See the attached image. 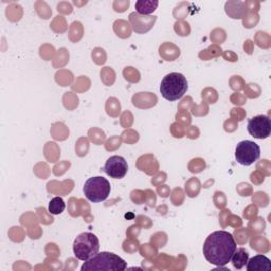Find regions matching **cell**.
<instances>
[{
  "mask_svg": "<svg viewBox=\"0 0 271 271\" xmlns=\"http://www.w3.org/2000/svg\"><path fill=\"white\" fill-rule=\"evenodd\" d=\"M236 249L237 245L233 235L221 230L213 232L207 237L202 252L210 264L222 267L230 263Z\"/></svg>",
  "mask_w": 271,
  "mask_h": 271,
  "instance_id": "6da1fadb",
  "label": "cell"
},
{
  "mask_svg": "<svg viewBox=\"0 0 271 271\" xmlns=\"http://www.w3.org/2000/svg\"><path fill=\"white\" fill-rule=\"evenodd\" d=\"M260 157V148L254 141H240L235 149L236 161L241 166L249 167Z\"/></svg>",
  "mask_w": 271,
  "mask_h": 271,
  "instance_id": "8992f818",
  "label": "cell"
},
{
  "mask_svg": "<svg viewBox=\"0 0 271 271\" xmlns=\"http://www.w3.org/2000/svg\"><path fill=\"white\" fill-rule=\"evenodd\" d=\"M247 270L248 271H270L271 270V262L268 257L265 255H256L254 257L248 260L247 263Z\"/></svg>",
  "mask_w": 271,
  "mask_h": 271,
  "instance_id": "30bf717a",
  "label": "cell"
},
{
  "mask_svg": "<svg viewBox=\"0 0 271 271\" xmlns=\"http://www.w3.org/2000/svg\"><path fill=\"white\" fill-rule=\"evenodd\" d=\"M190 27L188 23H176L175 24V31L181 35V36H187L190 33Z\"/></svg>",
  "mask_w": 271,
  "mask_h": 271,
  "instance_id": "2e32d148",
  "label": "cell"
},
{
  "mask_svg": "<svg viewBox=\"0 0 271 271\" xmlns=\"http://www.w3.org/2000/svg\"><path fill=\"white\" fill-rule=\"evenodd\" d=\"M247 8H245V4L241 2H228L226 4V12L232 18H243L246 14Z\"/></svg>",
  "mask_w": 271,
  "mask_h": 271,
  "instance_id": "8fae6325",
  "label": "cell"
},
{
  "mask_svg": "<svg viewBox=\"0 0 271 271\" xmlns=\"http://www.w3.org/2000/svg\"><path fill=\"white\" fill-rule=\"evenodd\" d=\"M250 21H247V19H245V21H244V26L245 27H247V28H252L256 23H254L253 22V19H254V21H258V16L255 14H250Z\"/></svg>",
  "mask_w": 271,
  "mask_h": 271,
  "instance_id": "d6986e66",
  "label": "cell"
},
{
  "mask_svg": "<svg viewBox=\"0 0 271 271\" xmlns=\"http://www.w3.org/2000/svg\"><path fill=\"white\" fill-rule=\"evenodd\" d=\"M104 171L108 176L114 179H122L128 172V164L122 156H111L106 161Z\"/></svg>",
  "mask_w": 271,
  "mask_h": 271,
  "instance_id": "ba28073f",
  "label": "cell"
},
{
  "mask_svg": "<svg viewBox=\"0 0 271 271\" xmlns=\"http://www.w3.org/2000/svg\"><path fill=\"white\" fill-rule=\"evenodd\" d=\"M191 164H194V166H196V170L194 173H198L200 172L202 169H205V160H201V159H194L192 160Z\"/></svg>",
  "mask_w": 271,
  "mask_h": 271,
  "instance_id": "ac0fdd59",
  "label": "cell"
},
{
  "mask_svg": "<svg viewBox=\"0 0 271 271\" xmlns=\"http://www.w3.org/2000/svg\"><path fill=\"white\" fill-rule=\"evenodd\" d=\"M66 205L62 197H54L49 202V213L53 215H59L65 211Z\"/></svg>",
  "mask_w": 271,
  "mask_h": 271,
  "instance_id": "9a60e30c",
  "label": "cell"
},
{
  "mask_svg": "<svg viewBox=\"0 0 271 271\" xmlns=\"http://www.w3.org/2000/svg\"><path fill=\"white\" fill-rule=\"evenodd\" d=\"M176 119H177V121L179 120L180 122H183L185 124H190L191 123V117H190V115L188 113H186V112L177 113Z\"/></svg>",
  "mask_w": 271,
  "mask_h": 271,
  "instance_id": "e0dca14e",
  "label": "cell"
},
{
  "mask_svg": "<svg viewBox=\"0 0 271 271\" xmlns=\"http://www.w3.org/2000/svg\"><path fill=\"white\" fill-rule=\"evenodd\" d=\"M248 131L256 139H266L271 133V122L268 115H256L248 123Z\"/></svg>",
  "mask_w": 271,
  "mask_h": 271,
  "instance_id": "52a82bcc",
  "label": "cell"
},
{
  "mask_svg": "<svg viewBox=\"0 0 271 271\" xmlns=\"http://www.w3.org/2000/svg\"><path fill=\"white\" fill-rule=\"evenodd\" d=\"M113 29L117 35L122 38L129 37L131 34V29L129 24L125 21H121V19L113 24Z\"/></svg>",
  "mask_w": 271,
  "mask_h": 271,
  "instance_id": "5bb4252c",
  "label": "cell"
},
{
  "mask_svg": "<svg viewBox=\"0 0 271 271\" xmlns=\"http://www.w3.org/2000/svg\"><path fill=\"white\" fill-rule=\"evenodd\" d=\"M231 260H232V264H233L234 268L241 269V268H244L248 263L249 253L244 248L236 249V251L234 252L233 256H232Z\"/></svg>",
  "mask_w": 271,
  "mask_h": 271,
  "instance_id": "7c38bea8",
  "label": "cell"
},
{
  "mask_svg": "<svg viewBox=\"0 0 271 271\" xmlns=\"http://www.w3.org/2000/svg\"><path fill=\"white\" fill-rule=\"evenodd\" d=\"M157 192H158V194L162 197H168L169 194H170V189L168 188V186H161V187H158L157 189Z\"/></svg>",
  "mask_w": 271,
  "mask_h": 271,
  "instance_id": "ffe728a7",
  "label": "cell"
},
{
  "mask_svg": "<svg viewBox=\"0 0 271 271\" xmlns=\"http://www.w3.org/2000/svg\"><path fill=\"white\" fill-rule=\"evenodd\" d=\"M158 5H159L158 2H152V0H139V2L136 3L134 7H136V10H137L138 14L149 15L157 9Z\"/></svg>",
  "mask_w": 271,
  "mask_h": 271,
  "instance_id": "4fadbf2b",
  "label": "cell"
},
{
  "mask_svg": "<svg viewBox=\"0 0 271 271\" xmlns=\"http://www.w3.org/2000/svg\"><path fill=\"white\" fill-rule=\"evenodd\" d=\"M83 190L86 198L91 202H102L110 195L111 186L110 182L106 178L95 176L85 182Z\"/></svg>",
  "mask_w": 271,
  "mask_h": 271,
  "instance_id": "5b68a950",
  "label": "cell"
},
{
  "mask_svg": "<svg viewBox=\"0 0 271 271\" xmlns=\"http://www.w3.org/2000/svg\"><path fill=\"white\" fill-rule=\"evenodd\" d=\"M127 269V263L119 255L111 252L96 253L83 264L82 271H123Z\"/></svg>",
  "mask_w": 271,
  "mask_h": 271,
  "instance_id": "7a4b0ae2",
  "label": "cell"
},
{
  "mask_svg": "<svg viewBox=\"0 0 271 271\" xmlns=\"http://www.w3.org/2000/svg\"><path fill=\"white\" fill-rule=\"evenodd\" d=\"M156 16L141 15L136 12L129 15V22L131 24V27L137 33H145L150 31L155 22H156Z\"/></svg>",
  "mask_w": 271,
  "mask_h": 271,
  "instance_id": "9c48e42d",
  "label": "cell"
},
{
  "mask_svg": "<svg viewBox=\"0 0 271 271\" xmlns=\"http://www.w3.org/2000/svg\"><path fill=\"white\" fill-rule=\"evenodd\" d=\"M99 238L90 232H85L74 239L73 253L77 259L86 262L96 253H99Z\"/></svg>",
  "mask_w": 271,
  "mask_h": 271,
  "instance_id": "277c9868",
  "label": "cell"
},
{
  "mask_svg": "<svg viewBox=\"0 0 271 271\" xmlns=\"http://www.w3.org/2000/svg\"><path fill=\"white\" fill-rule=\"evenodd\" d=\"M188 90V81L186 76L177 73L172 72L167 74L163 77L160 84V92L163 99L167 101L174 102L181 99Z\"/></svg>",
  "mask_w": 271,
  "mask_h": 271,
  "instance_id": "3957f363",
  "label": "cell"
}]
</instances>
